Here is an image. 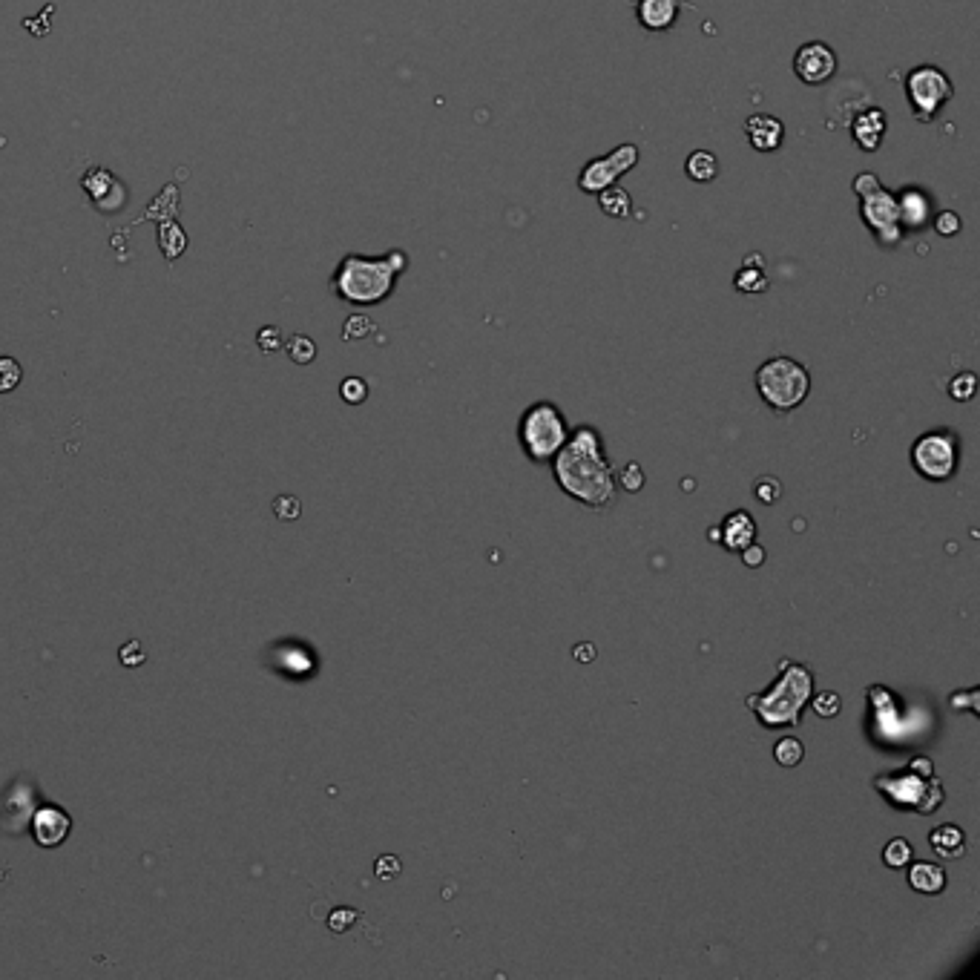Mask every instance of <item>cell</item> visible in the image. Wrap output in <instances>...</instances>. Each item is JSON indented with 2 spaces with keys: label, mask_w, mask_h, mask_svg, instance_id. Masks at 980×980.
<instances>
[{
  "label": "cell",
  "mask_w": 980,
  "mask_h": 980,
  "mask_svg": "<svg viewBox=\"0 0 980 980\" xmlns=\"http://www.w3.org/2000/svg\"><path fill=\"white\" fill-rule=\"evenodd\" d=\"M756 391L765 406L774 411L799 409L811 394V374L794 357H771L753 374Z\"/></svg>",
  "instance_id": "5"
},
{
  "label": "cell",
  "mask_w": 980,
  "mask_h": 980,
  "mask_svg": "<svg viewBox=\"0 0 980 980\" xmlns=\"http://www.w3.org/2000/svg\"><path fill=\"white\" fill-rule=\"evenodd\" d=\"M616 480L621 483V489L630 492V495H633V492H641V489H644V469H641L636 460H630V463L618 472Z\"/></svg>",
  "instance_id": "32"
},
{
  "label": "cell",
  "mask_w": 980,
  "mask_h": 980,
  "mask_svg": "<svg viewBox=\"0 0 980 980\" xmlns=\"http://www.w3.org/2000/svg\"><path fill=\"white\" fill-rule=\"evenodd\" d=\"M880 184L883 182H880L874 173H860V176L854 179V193H857V196H866V193H871V190L880 187Z\"/></svg>",
  "instance_id": "41"
},
{
  "label": "cell",
  "mask_w": 980,
  "mask_h": 980,
  "mask_svg": "<svg viewBox=\"0 0 980 980\" xmlns=\"http://www.w3.org/2000/svg\"><path fill=\"white\" fill-rule=\"evenodd\" d=\"M874 788L886 802L897 808H912L917 814H935L943 805V785L935 776V765L926 756H917L903 771L880 774L874 779Z\"/></svg>",
  "instance_id": "4"
},
{
  "label": "cell",
  "mask_w": 980,
  "mask_h": 980,
  "mask_svg": "<svg viewBox=\"0 0 980 980\" xmlns=\"http://www.w3.org/2000/svg\"><path fill=\"white\" fill-rule=\"evenodd\" d=\"M814 696V670L802 661L782 659L779 673L768 690L745 699L748 710L756 713L759 725L768 730L799 728L802 710Z\"/></svg>",
  "instance_id": "3"
},
{
  "label": "cell",
  "mask_w": 980,
  "mask_h": 980,
  "mask_svg": "<svg viewBox=\"0 0 980 980\" xmlns=\"http://www.w3.org/2000/svg\"><path fill=\"white\" fill-rule=\"evenodd\" d=\"M733 285H736V291H742V294H765V291L771 288V279H768V274H765V259H762V253H751V256L745 259V265L736 271Z\"/></svg>",
  "instance_id": "19"
},
{
  "label": "cell",
  "mask_w": 980,
  "mask_h": 980,
  "mask_svg": "<svg viewBox=\"0 0 980 980\" xmlns=\"http://www.w3.org/2000/svg\"><path fill=\"white\" fill-rule=\"evenodd\" d=\"M929 845L943 860H960L966 854V834H963V828L946 822V825H937L929 834Z\"/></svg>",
  "instance_id": "20"
},
{
  "label": "cell",
  "mask_w": 980,
  "mask_h": 980,
  "mask_svg": "<svg viewBox=\"0 0 980 980\" xmlns=\"http://www.w3.org/2000/svg\"><path fill=\"white\" fill-rule=\"evenodd\" d=\"M570 437V426L567 417L561 414V409L549 400L532 403L529 409L521 414L518 423V440L524 446V452L529 460L535 463H547L558 455V449L567 443Z\"/></svg>",
  "instance_id": "6"
},
{
  "label": "cell",
  "mask_w": 980,
  "mask_h": 980,
  "mask_svg": "<svg viewBox=\"0 0 980 980\" xmlns=\"http://www.w3.org/2000/svg\"><path fill=\"white\" fill-rule=\"evenodd\" d=\"M282 348L288 351V357L297 365H311L317 360V342L311 340V337H305V334H294Z\"/></svg>",
  "instance_id": "25"
},
{
  "label": "cell",
  "mask_w": 980,
  "mask_h": 980,
  "mask_svg": "<svg viewBox=\"0 0 980 980\" xmlns=\"http://www.w3.org/2000/svg\"><path fill=\"white\" fill-rule=\"evenodd\" d=\"M684 173H687V179H693L696 184L713 182L719 176V159H716V153H710V150H693L687 156V161H684Z\"/></svg>",
  "instance_id": "22"
},
{
  "label": "cell",
  "mask_w": 980,
  "mask_h": 980,
  "mask_svg": "<svg viewBox=\"0 0 980 980\" xmlns=\"http://www.w3.org/2000/svg\"><path fill=\"white\" fill-rule=\"evenodd\" d=\"M409 256L403 251H388L383 256H365V253H345L331 276V291L334 297L368 308V305H383L394 288L400 274H406Z\"/></svg>",
  "instance_id": "2"
},
{
  "label": "cell",
  "mask_w": 980,
  "mask_h": 980,
  "mask_svg": "<svg viewBox=\"0 0 980 980\" xmlns=\"http://www.w3.org/2000/svg\"><path fill=\"white\" fill-rule=\"evenodd\" d=\"M23 380V365L15 357H0V397L12 394L15 388L21 386Z\"/></svg>",
  "instance_id": "27"
},
{
  "label": "cell",
  "mask_w": 980,
  "mask_h": 980,
  "mask_svg": "<svg viewBox=\"0 0 980 980\" xmlns=\"http://www.w3.org/2000/svg\"><path fill=\"white\" fill-rule=\"evenodd\" d=\"M745 136H748V141H751L753 150H759V153H774V150L782 147L785 124H782L776 115L756 113L745 121Z\"/></svg>",
  "instance_id": "16"
},
{
  "label": "cell",
  "mask_w": 980,
  "mask_h": 980,
  "mask_svg": "<svg viewBox=\"0 0 980 980\" xmlns=\"http://www.w3.org/2000/svg\"><path fill=\"white\" fill-rule=\"evenodd\" d=\"M3 880H9V871H6V868H0V883H3Z\"/></svg>",
  "instance_id": "43"
},
{
  "label": "cell",
  "mask_w": 980,
  "mask_h": 980,
  "mask_svg": "<svg viewBox=\"0 0 980 980\" xmlns=\"http://www.w3.org/2000/svg\"><path fill=\"white\" fill-rule=\"evenodd\" d=\"M808 705L814 707V713L822 716V719H834L840 713V707H843V699H840L837 690H820L817 696H811Z\"/></svg>",
  "instance_id": "28"
},
{
  "label": "cell",
  "mask_w": 980,
  "mask_h": 980,
  "mask_svg": "<svg viewBox=\"0 0 980 980\" xmlns=\"http://www.w3.org/2000/svg\"><path fill=\"white\" fill-rule=\"evenodd\" d=\"M682 15V0H639L636 18L647 32H664L673 29Z\"/></svg>",
  "instance_id": "17"
},
{
  "label": "cell",
  "mask_w": 980,
  "mask_h": 980,
  "mask_svg": "<svg viewBox=\"0 0 980 980\" xmlns=\"http://www.w3.org/2000/svg\"><path fill=\"white\" fill-rule=\"evenodd\" d=\"M886 130H889V118L880 107H866L851 121V138L863 153H877L883 147Z\"/></svg>",
  "instance_id": "15"
},
{
  "label": "cell",
  "mask_w": 980,
  "mask_h": 980,
  "mask_svg": "<svg viewBox=\"0 0 980 980\" xmlns=\"http://www.w3.org/2000/svg\"><path fill=\"white\" fill-rule=\"evenodd\" d=\"M598 207L604 210V216H613V219H627L633 213V196L618 187V184H610L598 193Z\"/></svg>",
  "instance_id": "23"
},
{
  "label": "cell",
  "mask_w": 980,
  "mask_h": 980,
  "mask_svg": "<svg viewBox=\"0 0 980 980\" xmlns=\"http://www.w3.org/2000/svg\"><path fill=\"white\" fill-rule=\"evenodd\" d=\"M81 187H84V193L90 196V202L101 213H115V210H121L124 202H127V187L118 182L110 170H104V167H92L90 173L84 176Z\"/></svg>",
  "instance_id": "13"
},
{
  "label": "cell",
  "mask_w": 980,
  "mask_h": 980,
  "mask_svg": "<svg viewBox=\"0 0 980 980\" xmlns=\"http://www.w3.org/2000/svg\"><path fill=\"white\" fill-rule=\"evenodd\" d=\"M636 164H639V147L636 144H618L613 153L584 164V170L578 173V187L584 193H601L604 187L618 184V179L627 176Z\"/></svg>",
  "instance_id": "10"
},
{
  "label": "cell",
  "mask_w": 980,
  "mask_h": 980,
  "mask_svg": "<svg viewBox=\"0 0 980 980\" xmlns=\"http://www.w3.org/2000/svg\"><path fill=\"white\" fill-rule=\"evenodd\" d=\"M779 495H782V483H779L776 478L756 480V498H759V503L771 506V503L779 501Z\"/></svg>",
  "instance_id": "37"
},
{
  "label": "cell",
  "mask_w": 980,
  "mask_h": 980,
  "mask_svg": "<svg viewBox=\"0 0 980 980\" xmlns=\"http://www.w3.org/2000/svg\"><path fill=\"white\" fill-rule=\"evenodd\" d=\"M894 199H897V213H900L903 230H923L932 225V219H935V199L923 187L909 184L900 193H894Z\"/></svg>",
  "instance_id": "14"
},
{
  "label": "cell",
  "mask_w": 980,
  "mask_h": 980,
  "mask_svg": "<svg viewBox=\"0 0 980 980\" xmlns=\"http://www.w3.org/2000/svg\"><path fill=\"white\" fill-rule=\"evenodd\" d=\"M860 219L871 233L874 239L883 245V248H897L903 242V225H900V213H897V199L894 193H889L883 184L874 187L871 193L860 196Z\"/></svg>",
  "instance_id": "9"
},
{
  "label": "cell",
  "mask_w": 980,
  "mask_h": 980,
  "mask_svg": "<svg viewBox=\"0 0 980 980\" xmlns=\"http://www.w3.org/2000/svg\"><path fill=\"white\" fill-rule=\"evenodd\" d=\"M765 558H768V552L759 547L756 541L742 549V561H745V567H753V570H756V567H762V564H765Z\"/></svg>",
  "instance_id": "40"
},
{
  "label": "cell",
  "mask_w": 980,
  "mask_h": 980,
  "mask_svg": "<svg viewBox=\"0 0 980 980\" xmlns=\"http://www.w3.org/2000/svg\"><path fill=\"white\" fill-rule=\"evenodd\" d=\"M357 917H360L357 909H334L331 917H328V929H331L334 935H342V932H348V929L357 923Z\"/></svg>",
  "instance_id": "35"
},
{
  "label": "cell",
  "mask_w": 980,
  "mask_h": 980,
  "mask_svg": "<svg viewBox=\"0 0 980 980\" xmlns=\"http://www.w3.org/2000/svg\"><path fill=\"white\" fill-rule=\"evenodd\" d=\"M340 397L348 406H360L368 400V383L363 377H345L340 383Z\"/></svg>",
  "instance_id": "31"
},
{
  "label": "cell",
  "mask_w": 980,
  "mask_h": 980,
  "mask_svg": "<svg viewBox=\"0 0 980 980\" xmlns=\"http://www.w3.org/2000/svg\"><path fill=\"white\" fill-rule=\"evenodd\" d=\"M274 515L279 521L291 524V521H297L299 515H302V503L294 495H279V498H274Z\"/></svg>",
  "instance_id": "33"
},
{
  "label": "cell",
  "mask_w": 980,
  "mask_h": 980,
  "mask_svg": "<svg viewBox=\"0 0 980 980\" xmlns=\"http://www.w3.org/2000/svg\"><path fill=\"white\" fill-rule=\"evenodd\" d=\"M575 659L581 661V664H587V661H593L595 659V647H593V644H578V647H575Z\"/></svg>",
  "instance_id": "42"
},
{
  "label": "cell",
  "mask_w": 980,
  "mask_h": 980,
  "mask_svg": "<svg viewBox=\"0 0 980 980\" xmlns=\"http://www.w3.org/2000/svg\"><path fill=\"white\" fill-rule=\"evenodd\" d=\"M909 886L917 894H940V891L946 889V871H943V866L926 863V860L923 863H914L909 868Z\"/></svg>",
  "instance_id": "21"
},
{
  "label": "cell",
  "mask_w": 980,
  "mask_h": 980,
  "mask_svg": "<svg viewBox=\"0 0 980 980\" xmlns=\"http://www.w3.org/2000/svg\"><path fill=\"white\" fill-rule=\"evenodd\" d=\"M256 345H259V351L274 354V351H279V348L285 345V342H282V331L274 328V325H265V328L256 334Z\"/></svg>",
  "instance_id": "36"
},
{
  "label": "cell",
  "mask_w": 980,
  "mask_h": 980,
  "mask_svg": "<svg viewBox=\"0 0 980 980\" xmlns=\"http://www.w3.org/2000/svg\"><path fill=\"white\" fill-rule=\"evenodd\" d=\"M932 228L940 233V236H958L960 233V216L955 213V210H940V213H935V219H932Z\"/></svg>",
  "instance_id": "34"
},
{
  "label": "cell",
  "mask_w": 980,
  "mask_h": 980,
  "mask_svg": "<svg viewBox=\"0 0 980 980\" xmlns=\"http://www.w3.org/2000/svg\"><path fill=\"white\" fill-rule=\"evenodd\" d=\"M371 334H374V322H371V317H365V314H354V317H348L345 325H342V340L345 342L365 340Z\"/></svg>",
  "instance_id": "30"
},
{
  "label": "cell",
  "mask_w": 980,
  "mask_h": 980,
  "mask_svg": "<svg viewBox=\"0 0 980 980\" xmlns=\"http://www.w3.org/2000/svg\"><path fill=\"white\" fill-rule=\"evenodd\" d=\"M912 857H914L912 843L903 840V837L891 840V843L883 848V863H886L889 868H906L909 863H912Z\"/></svg>",
  "instance_id": "26"
},
{
  "label": "cell",
  "mask_w": 980,
  "mask_h": 980,
  "mask_svg": "<svg viewBox=\"0 0 980 980\" xmlns=\"http://www.w3.org/2000/svg\"><path fill=\"white\" fill-rule=\"evenodd\" d=\"M400 871H403L400 857H394V854H383V857L377 860V866H374V874H377L380 880H394Z\"/></svg>",
  "instance_id": "38"
},
{
  "label": "cell",
  "mask_w": 980,
  "mask_h": 980,
  "mask_svg": "<svg viewBox=\"0 0 980 980\" xmlns=\"http://www.w3.org/2000/svg\"><path fill=\"white\" fill-rule=\"evenodd\" d=\"M975 391H978V377L972 371H960L958 377H952V383H949V394L958 403H969L975 397Z\"/></svg>",
  "instance_id": "29"
},
{
  "label": "cell",
  "mask_w": 980,
  "mask_h": 980,
  "mask_svg": "<svg viewBox=\"0 0 980 980\" xmlns=\"http://www.w3.org/2000/svg\"><path fill=\"white\" fill-rule=\"evenodd\" d=\"M955 95V84L952 78L943 72L935 64H923V67H914L909 75H906V98H909V107L912 113L917 115V121L929 124L935 121L940 110L952 101Z\"/></svg>",
  "instance_id": "8"
},
{
  "label": "cell",
  "mask_w": 980,
  "mask_h": 980,
  "mask_svg": "<svg viewBox=\"0 0 980 980\" xmlns=\"http://www.w3.org/2000/svg\"><path fill=\"white\" fill-rule=\"evenodd\" d=\"M912 466L920 478L943 483L958 472L960 443L952 429H932L912 443Z\"/></svg>",
  "instance_id": "7"
},
{
  "label": "cell",
  "mask_w": 980,
  "mask_h": 980,
  "mask_svg": "<svg viewBox=\"0 0 980 980\" xmlns=\"http://www.w3.org/2000/svg\"><path fill=\"white\" fill-rule=\"evenodd\" d=\"M774 759L782 768H797L799 762L805 759V745L797 736H782L774 745Z\"/></svg>",
  "instance_id": "24"
},
{
  "label": "cell",
  "mask_w": 980,
  "mask_h": 980,
  "mask_svg": "<svg viewBox=\"0 0 980 980\" xmlns=\"http://www.w3.org/2000/svg\"><path fill=\"white\" fill-rule=\"evenodd\" d=\"M837 67H840L837 52L828 44H822V41L802 44L797 49V58H794V72H797L799 81L808 84V87L828 84L837 75Z\"/></svg>",
  "instance_id": "11"
},
{
  "label": "cell",
  "mask_w": 980,
  "mask_h": 980,
  "mask_svg": "<svg viewBox=\"0 0 980 980\" xmlns=\"http://www.w3.org/2000/svg\"><path fill=\"white\" fill-rule=\"evenodd\" d=\"M753 541H756V524H753V518L745 509L730 512L719 526V544L730 549V552H742Z\"/></svg>",
  "instance_id": "18"
},
{
  "label": "cell",
  "mask_w": 980,
  "mask_h": 980,
  "mask_svg": "<svg viewBox=\"0 0 980 980\" xmlns=\"http://www.w3.org/2000/svg\"><path fill=\"white\" fill-rule=\"evenodd\" d=\"M552 475L564 495L590 509L616 501V472L604 452V440L593 426H578L552 457Z\"/></svg>",
  "instance_id": "1"
},
{
  "label": "cell",
  "mask_w": 980,
  "mask_h": 980,
  "mask_svg": "<svg viewBox=\"0 0 980 980\" xmlns=\"http://www.w3.org/2000/svg\"><path fill=\"white\" fill-rule=\"evenodd\" d=\"M29 831H32V840L38 848H58L69 840L72 834V817H69L67 808L61 805H38L29 817Z\"/></svg>",
  "instance_id": "12"
},
{
  "label": "cell",
  "mask_w": 980,
  "mask_h": 980,
  "mask_svg": "<svg viewBox=\"0 0 980 980\" xmlns=\"http://www.w3.org/2000/svg\"><path fill=\"white\" fill-rule=\"evenodd\" d=\"M118 656H121V661H124V667H138V664H144V647H141L136 639L127 641V644L118 650Z\"/></svg>",
  "instance_id": "39"
}]
</instances>
